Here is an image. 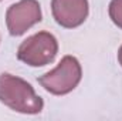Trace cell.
<instances>
[{
    "mask_svg": "<svg viewBox=\"0 0 122 121\" xmlns=\"http://www.w3.org/2000/svg\"><path fill=\"white\" fill-rule=\"evenodd\" d=\"M0 103L21 114H38L44 107L30 83L9 73L0 74Z\"/></svg>",
    "mask_w": 122,
    "mask_h": 121,
    "instance_id": "1",
    "label": "cell"
},
{
    "mask_svg": "<svg viewBox=\"0 0 122 121\" xmlns=\"http://www.w3.org/2000/svg\"><path fill=\"white\" fill-rule=\"evenodd\" d=\"M82 77L81 64L74 56H64L56 68L38 78L46 91L54 95H65L74 90Z\"/></svg>",
    "mask_w": 122,
    "mask_h": 121,
    "instance_id": "2",
    "label": "cell"
},
{
    "mask_svg": "<svg viewBox=\"0 0 122 121\" xmlns=\"http://www.w3.org/2000/svg\"><path fill=\"white\" fill-rule=\"evenodd\" d=\"M58 53V41L48 31H40L27 37L17 50V59L31 67H43L53 63Z\"/></svg>",
    "mask_w": 122,
    "mask_h": 121,
    "instance_id": "3",
    "label": "cell"
},
{
    "mask_svg": "<svg viewBox=\"0 0 122 121\" xmlns=\"http://www.w3.org/2000/svg\"><path fill=\"white\" fill-rule=\"evenodd\" d=\"M43 19L41 7L37 0H20L11 4L6 13L7 30L11 36H21L26 31L40 23Z\"/></svg>",
    "mask_w": 122,
    "mask_h": 121,
    "instance_id": "4",
    "label": "cell"
},
{
    "mask_svg": "<svg viewBox=\"0 0 122 121\" xmlns=\"http://www.w3.org/2000/svg\"><path fill=\"white\" fill-rule=\"evenodd\" d=\"M51 11L57 24L65 29H75L88 17L90 6L88 0H53Z\"/></svg>",
    "mask_w": 122,
    "mask_h": 121,
    "instance_id": "5",
    "label": "cell"
},
{
    "mask_svg": "<svg viewBox=\"0 0 122 121\" xmlns=\"http://www.w3.org/2000/svg\"><path fill=\"white\" fill-rule=\"evenodd\" d=\"M108 13L114 24L122 29V0H111Z\"/></svg>",
    "mask_w": 122,
    "mask_h": 121,
    "instance_id": "6",
    "label": "cell"
},
{
    "mask_svg": "<svg viewBox=\"0 0 122 121\" xmlns=\"http://www.w3.org/2000/svg\"><path fill=\"white\" fill-rule=\"evenodd\" d=\"M118 61H119V64L122 67V46L119 47V51H118Z\"/></svg>",
    "mask_w": 122,
    "mask_h": 121,
    "instance_id": "7",
    "label": "cell"
},
{
    "mask_svg": "<svg viewBox=\"0 0 122 121\" xmlns=\"http://www.w3.org/2000/svg\"><path fill=\"white\" fill-rule=\"evenodd\" d=\"M0 1H1V0H0Z\"/></svg>",
    "mask_w": 122,
    "mask_h": 121,
    "instance_id": "8",
    "label": "cell"
}]
</instances>
